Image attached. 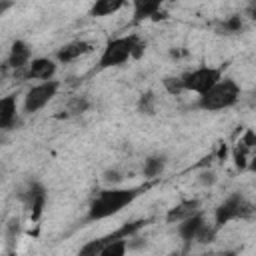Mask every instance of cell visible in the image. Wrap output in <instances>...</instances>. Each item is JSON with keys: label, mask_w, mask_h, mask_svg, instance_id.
Returning <instances> with one entry per match:
<instances>
[{"label": "cell", "mask_w": 256, "mask_h": 256, "mask_svg": "<svg viewBox=\"0 0 256 256\" xmlns=\"http://www.w3.org/2000/svg\"><path fill=\"white\" fill-rule=\"evenodd\" d=\"M242 28H244L242 16H228L218 24V34H238L242 32Z\"/></svg>", "instance_id": "cell-18"}, {"label": "cell", "mask_w": 256, "mask_h": 256, "mask_svg": "<svg viewBox=\"0 0 256 256\" xmlns=\"http://www.w3.org/2000/svg\"><path fill=\"white\" fill-rule=\"evenodd\" d=\"M166 168V156L162 154H154V156H148L144 160V166H142V172H144V178L152 180V178H158Z\"/></svg>", "instance_id": "cell-17"}, {"label": "cell", "mask_w": 256, "mask_h": 256, "mask_svg": "<svg viewBox=\"0 0 256 256\" xmlns=\"http://www.w3.org/2000/svg\"><path fill=\"white\" fill-rule=\"evenodd\" d=\"M162 84H164V88H166L172 96H178L180 92H184V86H182V78H180V76H166V78L162 80Z\"/></svg>", "instance_id": "cell-23"}, {"label": "cell", "mask_w": 256, "mask_h": 256, "mask_svg": "<svg viewBox=\"0 0 256 256\" xmlns=\"http://www.w3.org/2000/svg\"><path fill=\"white\" fill-rule=\"evenodd\" d=\"M146 224H148V220L128 222V224L120 226L118 230H114V232H110V234H106V236H100V238H94V240L86 242V244L78 250V254H76V256H100V254H102V250H104L110 242H114V240H128V238H132V236H134L140 228H144Z\"/></svg>", "instance_id": "cell-6"}, {"label": "cell", "mask_w": 256, "mask_h": 256, "mask_svg": "<svg viewBox=\"0 0 256 256\" xmlns=\"http://www.w3.org/2000/svg\"><path fill=\"white\" fill-rule=\"evenodd\" d=\"M126 6V2L122 0H98L92 4L90 8V16L94 18H102V16H112L116 12H120Z\"/></svg>", "instance_id": "cell-16"}, {"label": "cell", "mask_w": 256, "mask_h": 256, "mask_svg": "<svg viewBox=\"0 0 256 256\" xmlns=\"http://www.w3.org/2000/svg\"><path fill=\"white\" fill-rule=\"evenodd\" d=\"M148 188H150V184L132 186V188H104V190H100L98 194H94V198L88 204L86 222H100V220H106L110 216H116L118 212L128 208L138 196H142Z\"/></svg>", "instance_id": "cell-1"}, {"label": "cell", "mask_w": 256, "mask_h": 256, "mask_svg": "<svg viewBox=\"0 0 256 256\" xmlns=\"http://www.w3.org/2000/svg\"><path fill=\"white\" fill-rule=\"evenodd\" d=\"M248 172L256 174V152H254V154H252V158H250V164H248Z\"/></svg>", "instance_id": "cell-26"}, {"label": "cell", "mask_w": 256, "mask_h": 256, "mask_svg": "<svg viewBox=\"0 0 256 256\" xmlns=\"http://www.w3.org/2000/svg\"><path fill=\"white\" fill-rule=\"evenodd\" d=\"M212 256H238L236 250H226V252H218V254H212Z\"/></svg>", "instance_id": "cell-28"}, {"label": "cell", "mask_w": 256, "mask_h": 256, "mask_svg": "<svg viewBox=\"0 0 256 256\" xmlns=\"http://www.w3.org/2000/svg\"><path fill=\"white\" fill-rule=\"evenodd\" d=\"M92 50H94V44H92V42H88V40H74V42L64 44V46L56 52L54 58H56L58 64H70V62H74V60H78V58L90 54Z\"/></svg>", "instance_id": "cell-12"}, {"label": "cell", "mask_w": 256, "mask_h": 256, "mask_svg": "<svg viewBox=\"0 0 256 256\" xmlns=\"http://www.w3.org/2000/svg\"><path fill=\"white\" fill-rule=\"evenodd\" d=\"M248 16H250V18H252V20L256 22V2L248 6Z\"/></svg>", "instance_id": "cell-27"}, {"label": "cell", "mask_w": 256, "mask_h": 256, "mask_svg": "<svg viewBox=\"0 0 256 256\" xmlns=\"http://www.w3.org/2000/svg\"><path fill=\"white\" fill-rule=\"evenodd\" d=\"M240 100V86L232 78H222L204 96H198L196 106L204 112H220L232 108Z\"/></svg>", "instance_id": "cell-4"}, {"label": "cell", "mask_w": 256, "mask_h": 256, "mask_svg": "<svg viewBox=\"0 0 256 256\" xmlns=\"http://www.w3.org/2000/svg\"><path fill=\"white\" fill-rule=\"evenodd\" d=\"M128 248H130L128 240H114V242H110V244L102 250L100 256H126Z\"/></svg>", "instance_id": "cell-19"}, {"label": "cell", "mask_w": 256, "mask_h": 256, "mask_svg": "<svg viewBox=\"0 0 256 256\" xmlns=\"http://www.w3.org/2000/svg\"><path fill=\"white\" fill-rule=\"evenodd\" d=\"M88 108H90V100L86 96H72L68 100V112L74 114V116L76 114H84Z\"/></svg>", "instance_id": "cell-21"}, {"label": "cell", "mask_w": 256, "mask_h": 256, "mask_svg": "<svg viewBox=\"0 0 256 256\" xmlns=\"http://www.w3.org/2000/svg\"><path fill=\"white\" fill-rule=\"evenodd\" d=\"M104 180H106L108 184H116V182L122 180V176H120V172H116V170H108V172L104 174Z\"/></svg>", "instance_id": "cell-24"}, {"label": "cell", "mask_w": 256, "mask_h": 256, "mask_svg": "<svg viewBox=\"0 0 256 256\" xmlns=\"http://www.w3.org/2000/svg\"><path fill=\"white\" fill-rule=\"evenodd\" d=\"M138 110H140L142 114L152 116V114L156 112V96H154L152 92H144V94L140 96V100H138Z\"/></svg>", "instance_id": "cell-20"}, {"label": "cell", "mask_w": 256, "mask_h": 256, "mask_svg": "<svg viewBox=\"0 0 256 256\" xmlns=\"http://www.w3.org/2000/svg\"><path fill=\"white\" fill-rule=\"evenodd\" d=\"M146 50V42L138 34H128V36H118L110 38L100 54L98 68L108 70V68H118L124 66L132 58H140Z\"/></svg>", "instance_id": "cell-2"}, {"label": "cell", "mask_w": 256, "mask_h": 256, "mask_svg": "<svg viewBox=\"0 0 256 256\" xmlns=\"http://www.w3.org/2000/svg\"><path fill=\"white\" fill-rule=\"evenodd\" d=\"M254 214H256V204L250 202L242 192H232L218 204L214 212V228L220 232L232 220H248Z\"/></svg>", "instance_id": "cell-3"}, {"label": "cell", "mask_w": 256, "mask_h": 256, "mask_svg": "<svg viewBox=\"0 0 256 256\" xmlns=\"http://www.w3.org/2000/svg\"><path fill=\"white\" fill-rule=\"evenodd\" d=\"M216 234H218V230L214 228V224H204L202 228H200V232H198V236H196V242L198 244H212L214 240H216Z\"/></svg>", "instance_id": "cell-22"}, {"label": "cell", "mask_w": 256, "mask_h": 256, "mask_svg": "<svg viewBox=\"0 0 256 256\" xmlns=\"http://www.w3.org/2000/svg\"><path fill=\"white\" fill-rule=\"evenodd\" d=\"M60 82L58 80H50V82H40L34 84L32 88H28L26 96H24V114L32 116L36 112H40L58 92Z\"/></svg>", "instance_id": "cell-7"}, {"label": "cell", "mask_w": 256, "mask_h": 256, "mask_svg": "<svg viewBox=\"0 0 256 256\" xmlns=\"http://www.w3.org/2000/svg\"><path fill=\"white\" fill-rule=\"evenodd\" d=\"M254 96H256V90H254Z\"/></svg>", "instance_id": "cell-30"}, {"label": "cell", "mask_w": 256, "mask_h": 256, "mask_svg": "<svg viewBox=\"0 0 256 256\" xmlns=\"http://www.w3.org/2000/svg\"><path fill=\"white\" fill-rule=\"evenodd\" d=\"M32 60H34L32 58V48L24 40H14L12 48H10V54H8V60H6V64L14 70V74L16 72H24L30 66Z\"/></svg>", "instance_id": "cell-11"}, {"label": "cell", "mask_w": 256, "mask_h": 256, "mask_svg": "<svg viewBox=\"0 0 256 256\" xmlns=\"http://www.w3.org/2000/svg\"><path fill=\"white\" fill-rule=\"evenodd\" d=\"M16 122H18L16 94H8V96H4L0 100V128L2 130H12Z\"/></svg>", "instance_id": "cell-15"}, {"label": "cell", "mask_w": 256, "mask_h": 256, "mask_svg": "<svg viewBox=\"0 0 256 256\" xmlns=\"http://www.w3.org/2000/svg\"><path fill=\"white\" fill-rule=\"evenodd\" d=\"M132 16H134L132 24H140V22H146V20L158 22V20L168 18L160 0H138V2H134V14Z\"/></svg>", "instance_id": "cell-10"}, {"label": "cell", "mask_w": 256, "mask_h": 256, "mask_svg": "<svg viewBox=\"0 0 256 256\" xmlns=\"http://www.w3.org/2000/svg\"><path fill=\"white\" fill-rule=\"evenodd\" d=\"M204 224H206V214L202 210L198 214H194L192 218H188V220H184V222L178 224V234H180V238L184 240L186 246H190L192 242H196V236H198V232H200V228Z\"/></svg>", "instance_id": "cell-14"}, {"label": "cell", "mask_w": 256, "mask_h": 256, "mask_svg": "<svg viewBox=\"0 0 256 256\" xmlns=\"http://www.w3.org/2000/svg\"><path fill=\"white\" fill-rule=\"evenodd\" d=\"M224 68L222 66H198L194 70L184 72L182 78V86L184 92H194L198 96H204L208 90H212L220 80H222Z\"/></svg>", "instance_id": "cell-5"}, {"label": "cell", "mask_w": 256, "mask_h": 256, "mask_svg": "<svg viewBox=\"0 0 256 256\" xmlns=\"http://www.w3.org/2000/svg\"><path fill=\"white\" fill-rule=\"evenodd\" d=\"M202 202L198 198H190V200H182L178 202L176 206H172L168 212H166V224H180L188 218H192L194 214H198L202 208Z\"/></svg>", "instance_id": "cell-13"}, {"label": "cell", "mask_w": 256, "mask_h": 256, "mask_svg": "<svg viewBox=\"0 0 256 256\" xmlns=\"http://www.w3.org/2000/svg\"><path fill=\"white\" fill-rule=\"evenodd\" d=\"M20 198H22L26 210L30 212V220H32V222H38L40 216H42V212H44L46 198H48L46 188H44L40 182H30L28 188L20 194Z\"/></svg>", "instance_id": "cell-8"}, {"label": "cell", "mask_w": 256, "mask_h": 256, "mask_svg": "<svg viewBox=\"0 0 256 256\" xmlns=\"http://www.w3.org/2000/svg\"><path fill=\"white\" fill-rule=\"evenodd\" d=\"M58 72V62L56 58H46V56H40V58H34L30 62V66L22 72V76L26 80H40V82H50L54 80Z\"/></svg>", "instance_id": "cell-9"}, {"label": "cell", "mask_w": 256, "mask_h": 256, "mask_svg": "<svg viewBox=\"0 0 256 256\" xmlns=\"http://www.w3.org/2000/svg\"><path fill=\"white\" fill-rule=\"evenodd\" d=\"M200 180H202V184H214L216 178H214V172H204Z\"/></svg>", "instance_id": "cell-25"}, {"label": "cell", "mask_w": 256, "mask_h": 256, "mask_svg": "<svg viewBox=\"0 0 256 256\" xmlns=\"http://www.w3.org/2000/svg\"><path fill=\"white\" fill-rule=\"evenodd\" d=\"M10 6H12V4H8V2L0 4V14H4V10H6V8H10Z\"/></svg>", "instance_id": "cell-29"}]
</instances>
